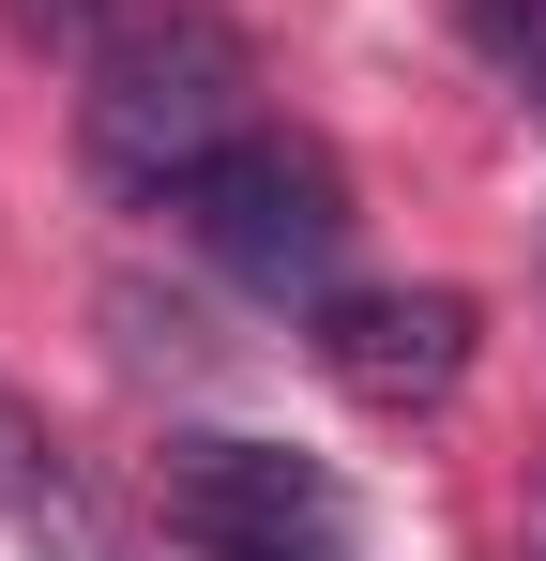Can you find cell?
<instances>
[{"instance_id":"cell-1","label":"cell","mask_w":546,"mask_h":561,"mask_svg":"<svg viewBox=\"0 0 546 561\" xmlns=\"http://www.w3.org/2000/svg\"><path fill=\"white\" fill-rule=\"evenodd\" d=\"M228 137H259V46L197 0H137L106 15V46L77 61V152L106 197H182Z\"/></svg>"},{"instance_id":"cell-2","label":"cell","mask_w":546,"mask_h":561,"mask_svg":"<svg viewBox=\"0 0 546 561\" xmlns=\"http://www.w3.org/2000/svg\"><path fill=\"white\" fill-rule=\"evenodd\" d=\"M168 213L197 228V259H213V274H243L259 304H319V288L350 274V168H334L319 137H288V122L228 137Z\"/></svg>"},{"instance_id":"cell-3","label":"cell","mask_w":546,"mask_h":561,"mask_svg":"<svg viewBox=\"0 0 546 561\" xmlns=\"http://www.w3.org/2000/svg\"><path fill=\"white\" fill-rule=\"evenodd\" d=\"M168 516H182L197 561H350L334 470L288 456V440H228V425L168 440Z\"/></svg>"},{"instance_id":"cell-4","label":"cell","mask_w":546,"mask_h":561,"mask_svg":"<svg viewBox=\"0 0 546 561\" xmlns=\"http://www.w3.org/2000/svg\"><path fill=\"white\" fill-rule=\"evenodd\" d=\"M304 350L350 410H441L470 379V288H319Z\"/></svg>"},{"instance_id":"cell-5","label":"cell","mask_w":546,"mask_h":561,"mask_svg":"<svg viewBox=\"0 0 546 561\" xmlns=\"http://www.w3.org/2000/svg\"><path fill=\"white\" fill-rule=\"evenodd\" d=\"M0 531H15L31 561H137V547H122V516L77 485V456H61L15 394H0Z\"/></svg>"},{"instance_id":"cell-6","label":"cell","mask_w":546,"mask_h":561,"mask_svg":"<svg viewBox=\"0 0 546 561\" xmlns=\"http://www.w3.org/2000/svg\"><path fill=\"white\" fill-rule=\"evenodd\" d=\"M15 31H31V46H77V61H91V46H106V0H15Z\"/></svg>"},{"instance_id":"cell-7","label":"cell","mask_w":546,"mask_h":561,"mask_svg":"<svg viewBox=\"0 0 546 561\" xmlns=\"http://www.w3.org/2000/svg\"><path fill=\"white\" fill-rule=\"evenodd\" d=\"M501 46H516V77L546 92V0H532V15H501Z\"/></svg>"},{"instance_id":"cell-8","label":"cell","mask_w":546,"mask_h":561,"mask_svg":"<svg viewBox=\"0 0 546 561\" xmlns=\"http://www.w3.org/2000/svg\"><path fill=\"white\" fill-rule=\"evenodd\" d=\"M516 561H546V456H532V501H516Z\"/></svg>"}]
</instances>
